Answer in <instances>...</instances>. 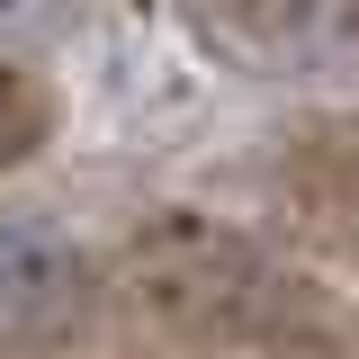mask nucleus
I'll return each instance as SVG.
<instances>
[{
  "mask_svg": "<svg viewBox=\"0 0 359 359\" xmlns=\"http://www.w3.org/2000/svg\"><path fill=\"white\" fill-rule=\"evenodd\" d=\"M81 233L63 216H45V207H18V216H0V341L9 332H36L45 314L72 306V287H81Z\"/></svg>",
  "mask_w": 359,
  "mask_h": 359,
  "instance_id": "obj_1",
  "label": "nucleus"
},
{
  "mask_svg": "<svg viewBox=\"0 0 359 359\" xmlns=\"http://www.w3.org/2000/svg\"><path fill=\"white\" fill-rule=\"evenodd\" d=\"M81 18V0H0V45H54Z\"/></svg>",
  "mask_w": 359,
  "mask_h": 359,
  "instance_id": "obj_3",
  "label": "nucleus"
},
{
  "mask_svg": "<svg viewBox=\"0 0 359 359\" xmlns=\"http://www.w3.org/2000/svg\"><path fill=\"white\" fill-rule=\"evenodd\" d=\"M216 18L261 54H323L351 36V0H216Z\"/></svg>",
  "mask_w": 359,
  "mask_h": 359,
  "instance_id": "obj_2",
  "label": "nucleus"
},
{
  "mask_svg": "<svg viewBox=\"0 0 359 359\" xmlns=\"http://www.w3.org/2000/svg\"><path fill=\"white\" fill-rule=\"evenodd\" d=\"M36 135V90L18 72H0V162H18V144Z\"/></svg>",
  "mask_w": 359,
  "mask_h": 359,
  "instance_id": "obj_4",
  "label": "nucleus"
}]
</instances>
